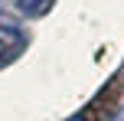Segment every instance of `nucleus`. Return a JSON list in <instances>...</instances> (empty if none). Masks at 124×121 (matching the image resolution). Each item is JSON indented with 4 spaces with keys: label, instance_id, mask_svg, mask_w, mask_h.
Masks as SVG:
<instances>
[{
    "label": "nucleus",
    "instance_id": "f257e3e1",
    "mask_svg": "<svg viewBox=\"0 0 124 121\" xmlns=\"http://www.w3.org/2000/svg\"><path fill=\"white\" fill-rule=\"evenodd\" d=\"M26 46V36L16 30V26H7L0 23V62H10L20 49Z\"/></svg>",
    "mask_w": 124,
    "mask_h": 121
},
{
    "label": "nucleus",
    "instance_id": "f03ea898",
    "mask_svg": "<svg viewBox=\"0 0 124 121\" xmlns=\"http://www.w3.org/2000/svg\"><path fill=\"white\" fill-rule=\"evenodd\" d=\"M49 3H52V0H16V7L26 13V16H39V13H46Z\"/></svg>",
    "mask_w": 124,
    "mask_h": 121
}]
</instances>
